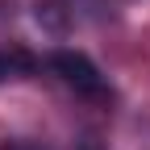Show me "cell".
I'll use <instances>...</instances> for the list:
<instances>
[{"label": "cell", "mask_w": 150, "mask_h": 150, "mask_svg": "<svg viewBox=\"0 0 150 150\" xmlns=\"http://www.w3.org/2000/svg\"><path fill=\"white\" fill-rule=\"evenodd\" d=\"M50 67H54V75H59L75 96H88V100L108 96L104 75H100V67L92 63L88 54H79V50H54V54H50Z\"/></svg>", "instance_id": "obj_1"}, {"label": "cell", "mask_w": 150, "mask_h": 150, "mask_svg": "<svg viewBox=\"0 0 150 150\" xmlns=\"http://www.w3.org/2000/svg\"><path fill=\"white\" fill-rule=\"evenodd\" d=\"M21 67H29V59H25V54H17V50H13V54H8V50H0V83H4V79H13Z\"/></svg>", "instance_id": "obj_2"}, {"label": "cell", "mask_w": 150, "mask_h": 150, "mask_svg": "<svg viewBox=\"0 0 150 150\" xmlns=\"http://www.w3.org/2000/svg\"><path fill=\"white\" fill-rule=\"evenodd\" d=\"M4 150H33V146H4Z\"/></svg>", "instance_id": "obj_3"}, {"label": "cell", "mask_w": 150, "mask_h": 150, "mask_svg": "<svg viewBox=\"0 0 150 150\" xmlns=\"http://www.w3.org/2000/svg\"><path fill=\"white\" fill-rule=\"evenodd\" d=\"M67 4H88V0H67Z\"/></svg>", "instance_id": "obj_4"}]
</instances>
